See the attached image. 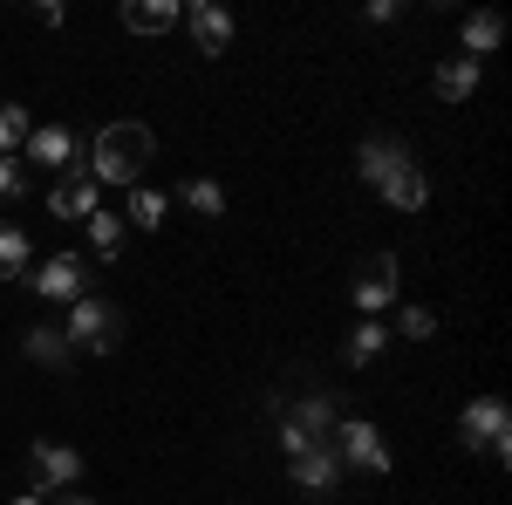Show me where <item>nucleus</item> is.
<instances>
[{"instance_id":"nucleus-1","label":"nucleus","mask_w":512,"mask_h":505,"mask_svg":"<svg viewBox=\"0 0 512 505\" xmlns=\"http://www.w3.org/2000/svg\"><path fill=\"white\" fill-rule=\"evenodd\" d=\"M96 185H137L144 178V164L158 157V137L144 130V123H110V130H96Z\"/></svg>"},{"instance_id":"nucleus-2","label":"nucleus","mask_w":512,"mask_h":505,"mask_svg":"<svg viewBox=\"0 0 512 505\" xmlns=\"http://www.w3.org/2000/svg\"><path fill=\"white\" fill-rule=\"evenodd\" d=\"M62 335H69V349L76 355H117L123 349V314L110 301H96V294H82L69 321H62Z\"/></svg>"},{"instance_id":"nucleus-3","label":"nucleus","mask_w":512,"mask_h":505,"mask_svg":"<svg viewBox=\"0 0 512 505\" xmlns=\"http://www.w3.org/2000/svg\"><path fill=\"white\" fill-rule=\"evenodd\" d=\"M328 451H335L342 465H355V471H376V478H390V471H396L390 444H383V430L369 424V417H349V424H335V430H328Z\"/></svg>"},{"instance_id":"nucleus-4","label":"nucleus","mask_w":512,"mask_h":505,"mask_svg":"<svg viewBox=\"0 0 512 505\" xmlns=\"http://www.w3.org/2000/svg\"><path fill=\"white\" fill-rule=\"evenodd\" d=\"M458 430H465V444H472V451H492L499 465L512 458V410L499 403V396H472V403H465V417H458Z\"/></svg>"},{"instance_id":"nucleus-5","label":"nucleus","mask_w":512,"mask_h":505,"mask_svg":"<svg viewBox=\"0 0 512 505\" xmlns=\"http://www.w3.org/2000/svg\"><path fill=\"white\" fill-rule=\"evenodd\" d=\"M28 478H35V492H69V485H82V451L62 444V437H35L28 444Z\"/></svg>"},{"instance_id":"nucleus-6","label":"nucleus","mask_w":512,"mask_h":505,"mask_svg":"<svg viewBox=\"0 0 512 505\" xmlns=\"http://www.w3.org/2000/svg\"><path fill=\"white\" fill-rule=\"evenodd\" d=\"M28 280H35L41 301H69V308H76L82 294H89V260H82V253H55V260H41Z\"/></svg>"},{"instance_id":"nucleus-7","label":"nucleus","mask_w":512,"mask_h":505,"mask_svg":"<svg viewBox=\"0 0 512 505\" xmlns=\"http://www.w3.org/2000/svg\"><path fill=\"white\" fill-rule=\"evenodd\" d=\"M390 301H396V253H369L355 267V308H362V321H376Z\"/></svg>"},{"instance_id":"nucleus-8","label":"nucleus","mask_w":512,"mask_h":505,"mask_svg":"<svg viewBox=\"0 0 512 505\" xmlns=\"http://www.w3.org/2000/svg\"><path fill=\"white\" fill-rule=\"evenodd\" d=\"M28 164H48V171H89L82 164V137L69 123H41L28 130Z\"/></svg>"},{"instance_id":"nucleus-9","label":"nucleus","mask_w":512,"mask_h":505,"mask_svg":"<svg viewBox=\"0 0 512 505\" xmlns=\"http://www.w3.org/2000/svg\"><path fill=\"white\" fill-rule=\"evenodd\" d=\"M280 424H294L308 444H328V430L342 424V410H335V396H328V389H308V396H294V403H287V417H280Z\"/></svg>"},{"instance_id":"nucleus-10","label":"nucleus","mask_w":512,"mask_h":505,"mask_svg":"<svg viewBox=\"0 0 512 505\" xmlns=\"http://www.w3.org/2000/svg\"><path fill=\"white\" fill-rule=\"evenodd\" d=\"M48 212H55V219H82V226H89V219L103 212V185H96L89 171H69V178L48 192Z\"/></svg>"},{"instance_id":"nucleus-11","label":"nucleus","mask_w":512,"mask_h":505,"mask_svg":"<svg viewBox=\"0 0 512 505\" xmlns=\"http://www.w3.org/2000/svg\"><path fill=\"white\" fill-rule=\"evenodd\" d=\"M287 471H294V492H308V499H328V492L342 485V458H335L328 444L301 451V458H287Z\"/></svg>"},{"instance_id":"nucleus-12","label":"nucleus","mask_w":512,"mask_h":505,"mask_svg":"<svg viewBox=\"0 0 512 505\" xmlns=\"http://www.w3.org/2000/svg\"><path fill=\"white\" fill-rule=\"evenodd\" d=\"M185 28H192L198 55H226V48H233V14H226L219 0H198L192 14H185Z\"/></svg>"},{"instance_id":"nucleus-13","label":"nucleus","mask_w":512,"mask_h":505,"mask_svg":"<svg viewBox=\"0 0 512 505\" xmlns=\"http://www.w3.org/2000/svg\"><path fill=\"white\" fill-rule=\"evenodd\" d=\"M376 192L390 198L396 212H424V205H431V178H424V164H417V157H403V164H396Z\"/></svg>"},{"instance_id":"nucleus-14","label":"nucleus","mask_w":512,"mask_h":505,"mask_svg":"<svg viewBox=\"0 0 512 505\" xmlns=\"http://www.w3.org/2000/svg\"><path fill=\"white\" fill-rule=\"evenodd\" d=\"M185 21V7H171V0H123V28L130 35H171Z\"/></svg>"},{"instance_id":"nucleus-15","label":"nucleus","mask_w":512,"mask_h":505,"mask_svg":"<svg viewBox=\"0 0 512 505\" xmlns=\"http://www.w3.org/2000/svg\"><path fill=\"white\" fill-rule=\"evenodd\" d=\"M478 76H485V69H478L472 55H444V62H437V76H431V89L444 96V103H465V96L478 89Z\"/></svg>"},{"instance_id":"nucleus-16","label":"nucleus","mask_w":512,"mask_h":505,"mask_svg":"<svg viewBox=\"0 0 512 505\" xmlns=\"http://www.w3.org/2000/svg\"><path fill=\"white\" fill-rule=\"evenodd\" d=\"M403 157H410V151H403L396 137H362V151H355V171H362V185H383V178H390Z\"/></svg>"},{"instance_id":"nucleus-17","label":"nucleus","mask_w":512,"mask_h":505,"mask_svg":"<svg viewBox=\"0 0 512 505\" xmlns=\"http://www.w3.org/2000/svg\"><path fill=\"white\" fill-rule=\"evenodd\" d=\"M21 349H28V362H41V369H69V362H76V349H69L62 328H28Z\"/></svg>"},{"instance_id":"nucleus-18","label":"nucleus","mask_w":512,"mask_h":505,"mask_svg":"<svg viewBox=\"0 0 512 505\" xmlns=\"http://www.w3.org/2000/svg\"><path fill=\"white\" fill-rule=\"evenodd\" d=\"M178 198L192 205L198 219H226V192H219L212 178H185V185H178Z\"/></svg>"},{"instance_id":"nucleus-19","label":"nucleus","mask_w":512,"mask_h":505,"mask_svg":"<svg viewBox=\"0 0 512 505\" xmlns=\"http://www.w3.org/2000/svg\"><path fill=\"white\" fill-rule=\"evenodd\" d=\"M499 41H506V21H499V14H472V21H465V55H492V48H499Z\"/></svg>"},{"instance_id":"nucleus-20","label":"nucleus","mask_w":512,"mask_h":505,"mask_svg":"<svg viewBox=\"0 0 512 505\" xmlns=\"http://www.w3.org/2000/svg\"><path fill=\"white\" fill-rule=\"evenodd\" d=\"M0 280H28V233L0 226Z\"/></svg>"},{"instance_id":"nucleus-21","label":"nucleus","mask_w":512,"mask_h":505,"mask_svg":"<svg viewBox=\"0 0 512 505\" xmlns=\"http://www.w3.org/2000/svg\"><path fill=\"white\" fill-rule=\"evenodd\" d=\"M383 349H390V328H383V321H355V335H349V362H355V369L376 362Z\"/></svg>"},{"instance_id":"nucleus-22","label":"nucleus","mask_w":512,"mask_h":505,"mask_svg":"<svg viewBox=\"0 0 512 505\" xmlns=\"http://www.w3.org/2000/svg\"><path fill=\"white\" fill-rule=\"evenodd\" d=\"M89 246H96V260H123V219L117 212H96L89 219Z\"/></svg>"},{"instance_id":"nucleus-23","label":"nucleus","mask_w":512,"mask_h":505,"mask_svg":"<svg viewBox=\"0 0 512 505\" xmlns=\"http://www.w3.org/2000/svg\"><path fill=\"white\" fill-rule=\"evenodd\" d=\"M130 219H137L144 233H158V226H164V192H151V185H130Z\"/></svg>"},{"instance_id":"nucleus-24","label":"nucleus","mask_w":512,"mask_h":505,"mask_svg":"<svg viewBox=\"0 0 512 505\" xmlns=\"http://www.w3.org/2000/svg\"><path fill=\"white\" fill-rule=\"evenodd\" d=\"M28 130H35V123H28V110L0 103V157H14V151H21V144H28Z\"/></svg>"},{"instance_id":"nucleus-25","label":"nucleus","mask_w":512,"mask_h":505,"mask_svg":"<svg viewBox=\"0 0 512 505\" xmlns=\"http://www.w3.org/2000/svg\"><path fill=\"white\" fill-rule=\"evenodd\" d=\"M396 335H410V342H431V335H437V314H431V308H417V301H410V308H396Z\"/></svg>"},{"instance_id":"nucleus-26","label":"nucleus","mask_w":512,"mask_h":505,"mask_svg":"<svg viewBox=\"0 0 512 505\" xmlns=\"http://www.w3.org/2000/svg\"><path fill=\"white\" fill-rule=\"evenodd\" d=\"M0 198L14 205V198H28V171L14 164V157H0Z\"/></svg>"},{"instance_id":"nucleus-27","label":"nucleus","mask_w":512,"mask_h":505,"mask_svg":"<svg viewBox=\"0 0 512 505\" xmlns=\"http://www.w3.org/2000/svg\"><path fill=\"white\" fill-rule=\"evenodd\" d=\"M41 499H55V505H96L89 492H76V485H69V492H41Z\"/></svg>"},{"instance_id":"nucleus-28","label":"nucleus","mask_w":512,"mask_h":505,"mask_svg":"<svg viewBox=\"0 0 512 505\" xmlns=\"http://www.w3.org/2000/svg\"><path fill=\"white\" fill-rule=\"evenodd\" d=\"M7 505H48V499H41V492H21V499H7Z\"/></svg>"}]
</instances>
